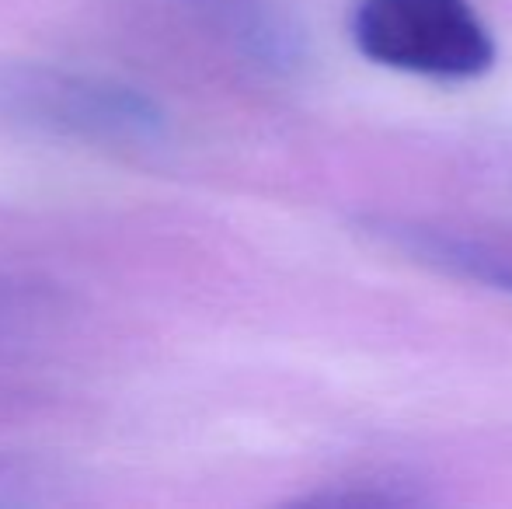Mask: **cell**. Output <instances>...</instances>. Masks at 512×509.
<instances>
[{"mask_svg": "<svg viewBox=\"0 0 512 509\" xmlns=\"http://www.w3.org/2000/svg\"><path fill=\"white\" fill-rule=\"evenodd\" d=\"M352 42L377 67L443 84L478 81L499 60L471 0H359Z\"/></svg>", "mask_w": 512, "mask_h": 509, "instance_id": "obj_1", "label": "cell"}, {"mask_svg": "<svg viewBox=\"0 0 512 509\" xmlns=\"http://www.w3.org/2000/svg\"><path fill=\"white\" fill-rule=\"evenodd\" d=\"M21 109L32 112L35 123L67 129V133L81 136H143L161 123V112L154 109V102L136 91L115 88V84H95L84 77H67V74H28L21 84H14Z\"/></svg>", "mask_w": 512, "mask_h": 509, "instance_id": "obj_2", "label": "cell"}, {"mask_svg": "<svg viewBox=\"0 0 512 509\" xmlns=\"http://www.w3.org/2000/svg\"><path fill=\"white\" fill-rule=\"evenodd\" d=\"M310 503H324V506H411L422 503L418 492H411L401 482H387V478H356L352 489H335V492H321Z\"/></svg>", "mask_w": 512, "mask_h": 509, "instance_id": "obj_3", "label": "cell"}, {"mask_svg": "<svg viewBox=\"0 0 512 509\" xmlns=\"http://www.w3.org/2000/svg\"><path fill=\"white\" fill-rule=\"evenodd\" d=\"M429 252L446 265H457L460 272L467 276H478L481 283H492L499 290L512 293V265L499 262V258L485 255V252H474L467 245H457V241H429Z\"/></svg>", "mask_w": 512, "mask_h": 509, "instance_id": "obj_4", "label": "cell"}]
</instances>
